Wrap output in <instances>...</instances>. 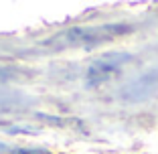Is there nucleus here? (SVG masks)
I'll return each mask as SVG.
<instances>
[{
  "instance_id": "nucleus-1",
  "label": "nucleus",
  "mask_w": 158,
  "mask_h": 154,
  "mask_svg": "<svg viewBox=\"0 0 158 154\" xmlns=\"http://www.w3.org/2000/svg\"><path fill=\"white\" fill-rule=\"evenodd\" d=\"M132 27L128 24H99V27H73L65 33L55 35L49 39V43L59 45H81V43H99L106 39L120 37L124 33H130Z\"/></svg>"
},
{
  "instance_id": "nucleus-2",
  "label": "nucleus",
  "mask_w": 158,
  "mask_h": 154,
  "mask_svg": "<svg viewBox=\"0 0 158 154\" xmlns=\"http://www.w3.org/2000/svg\"><path fill=\"white\" fill-rule=\"evenodd\" d=\"M130 59V55H107V57H99L91 67H89L87 75L89 77H106L112 71H116L122 63Z\"/></svg>"
},
{
  "instance_id": "nucleus-3",
  "label": "nucleus",
  "mask_w": 158,
  "mask_h": 154,
  "mask_svg": "<svg viewBox=\"0 0 158 154\" xmlns=\"http://www.w3.org/2000/svg\"><path fill=\"white\" fill-rule=\"evenodd\" d=\"M0 79H8V73H6V71H2V69H0Z\"/></svg>"
}]
</instances>
